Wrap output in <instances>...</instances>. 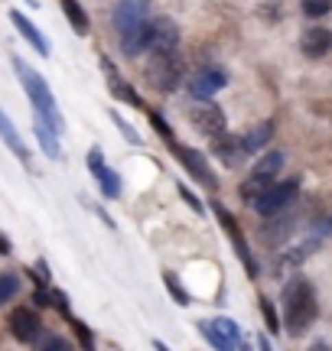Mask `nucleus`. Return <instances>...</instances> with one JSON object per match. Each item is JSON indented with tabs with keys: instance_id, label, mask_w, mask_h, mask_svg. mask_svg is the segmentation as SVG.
Wrapping results in <instances>:
<instances>
[{
	"instance_id": "obj_8",
	"label": "nucleus",
	"mask_w": 332,
	"mask_h": 351,
	"mask_svg": "<svg viewBox=\"0 0 332 351\" xmlns=\"http://www.w3.org/2000/svg\"><path fill=\"white\" fill-rule=\"evenodd\" d=\"M199 332L205 335V341H209L212 348H244L238 322H231L225 315H218L212 322H199Z\"/></svg>"
},
{
	"instance_id": "obj_9",
	"label": "nucleus",
	"mask_w": 332,
	"mask_h": 351,
	"mask_svg": "<svg viewBox=\"0 0 332 351\" xmlns=\"http://www.w3.org/2000/svg\"><path fill=\"white\" fill-rule=\"evenodd\" d=\"M150 16V3L147 0H117L115 10H111V26H115V33H128L134 29L137 23H143Z\"/></svg>"
},
{
	"instance_id": "obj_12",
	"label": "nucleus",
	"mask_w": 332,
	"mask_h": 351,
	"mask_svg": "<svg viewBox=\"0 0 332 351\" xmlns=\"http://www.w3.org/2000/svg\"><path fill=\"white\" fill-rule=\"evenodd\" d=\"M150 52H179V26L169 16L150 20Z\"/></svg>"
},
{
	"instance_id": "obj_35",
	"label": "nucleus",
	"mask_w": 332,
	"mask_h": 351,
	"mask_svg": "<svg viewBox=\"0 0 332 351\" xmlns=\"http://www.w3.org/2000/svg\"><path fill=\"white\" fill-rule=\"evenodd\" d=\"M102 166H104V153H102V147H91V150H88V169H91V173H98Z\"/></svg>"
},
{
	"instance_id": "obj_18",
	"label": "nucleus",
	"mask_w": 332,
	"mask_h": 351,
	"mask_svg": "<svg viewBox=\"0 0 332 351\" xmlns=\"http://www.w3.org/2000/svg\"><path fill=\"white\" fill-rule=\"evenodd\" d=\"M0 140L7 143V150L20 160V163H29V150H26V143H23V137H20V130L13 127V121L7 117V111L0 108Z\"/></svg>"
},
{
	"instance_id": "obj_1",
	"label": "nucleus",
	"mask_w": 332,
	"mask_h": 351,
	"mask_svg": "<svg viewBox=\"0 0 332 351\" xmlns=\"http://www.w3.org/2000/svg\"><path fill=\"white\" fill-rule=\"evenodd\" d=\"M320 315V302H316V293H313V283L303 280V276H294L287 287H283V332L290 339H300L307 335L309 326L316 322Z\"/></svg>"
},
{
	"instance_id": "obj_28",
	"label": "nucleus",
	"mask_w": 332,
	"mask_h": 351,
	"mask_svg": "<svg viewBox=\"0 0 332 351\" xmlns=\"http://www.w3.org/2000/svg\"><path fill=\"white\" fill-rule=\"evenodd\" d=\"M300 7H303V13H307L309 20H320V16L332 13V0H303Z\"/></svg>"
},
{
	"instance_id": "obj_11",
	"label": "nucleus",
	"mask_w": 332,
	"mask_h": 351,
	"mask_svg": "<svg viewBox=\"0 0 332 351\" xmlns=\"http://www.w3.org/2000/svg\"><path fill=\"white\" fill-rule=\"evenodd\" d=\"M225 85H228V75L222 69H199L189 78V95L195 101H205V98H212V95H218Z\"/></svg>"
},
{
	"instance_id": "obj_34",
	"label": "nucleus",
	"mask_w": 332,
	"mask_h": 351,
	"mask_svg": "<svg viewBox=\"0 0 332 351\" xmlns=\"http://www.w3.org/2000/svg\"><path fill=\"white\" fill-rule=\"evenodd\" d=\"M179 195L186 199V205H189V208H192V212H195V215H205V205H202V202H199V199H195V195H192V192H189V189H186V186H179Z\"/></svg>"
},
{
	"instance_id": "obj_37",
	"label": "nucleus",
	"mask_w": 332,
	"mask_h": 351,
	"mask_svg": "<svg viewBox=\"0 0 332 351\" xmlns=\"http://www.w3.org/2000/svg\"><path fill=\"white\" fill-rule=\"evenodd\" d=\"M0 254H10V241L0 238Z\"/></svg>"
},
{
	"instance_id": "obj_32",
	"label": "nucleus",
	"mask_w": 332,
	"mask_h": 351,
	"mask_svg": "<svg viewBox=\"0 0 332 351\" xmlns=\"http://www.w3.org/2000/svg\"><path fill=\"white\" fill-rule=\"evenodd\" d=\"M150 124L156 127V134H160L166 143H173V140H176V137H173V130H169V124H166V121H163V117H160L156 111H150Z\"/></svg>"
},
{
	"instance_id": "obj_27",
	"label": "nucleus",
	"mask_w": 332,
	"mask_h": 351,
	"mask_svg": "<svg viewBox=\"0 0 332 351\" xmlns=\"http://www.w3.org/2000/svg\"><path fill=\"white\" fill-rule=\"evenodd\" d=\"M65 322H69V326H72V332H75L78 335V345H82V348H95V335H91V328L85 326V322H78L75 315H72V319H65Z\"/></svg>"
},
{
	"instance_id": "obj_26",
	"label": "nucleus",
	"mask_w": 332,
	"mask_h": 351,
	"mask_svg": "<svg viewBox=\"0 0 332 351\" xmlns=\"http://www.w3.org/2000/svg\"><path fill=\"white\" fill-rule=\"evenodd\" d=\"M261 313H264L268 332H270V335H277V332H281V315H277V306H274L268 296H261Z\"/></svg>"
},
{
	"instance_id": "obj_3",
	"label": "nucleus",
	"mask_w": 332,
	"mask_h": 351,
	"mask_svg": "<svg viewBox=\"0 0 332 351\" xmlns=\"http://www.w3.org/2000/svg\"><path fill=\"white\" fill-rule=\"evenodd\" d=\"M147 82L156 91H176L182 85V65H179V52H150L147 62Z\"/></svg>"
},
{
	"instance_id": "obj_4",
	"label": "nucleus",
	"mask_w": 332,
	"mask_h": 351,
	"mask_svg": "<svg viewBox=\"0 0 332 351\" xmlns=\"http://www.w3.org/2000/svg\"><path fill=\"white\" fill-rule=\"evenodd\" d=\"M296 195H300V179L270 182V189L254 202V205H251V208H254L257 215H264V218H277L281 212H287V208L294 205Z\"/></svg>"
},
{
	"instance_id": "obj_30",
	"label": "nucleus",
	"mask_w": 332,
	"mask_h": 351,
	"mask_svg": "<svg viewBox=\"0 0 332 351\" xmlns=\"http://www.w3.org/2000/svg\"><path fill=\"white\" fill-rule=\"evenodd\" d=\"M111 121H115V124H117V130H121V134H124V137H128L130 143H134V147L141 143V134H137V130H134V127H130L128 121H124V117H121V114H117V111H111Z\"/></svg>"
},
{
	"instance_id": "obj_6",
	"label": "nucleus",
	"mask_w": 332,
	"mask_h": 351,
	"mask_svg": "<svg viewBox=\"0 0 332 351\" xmlns=\"http://www.w3.org/2000/svg\"><path fill=\"white\" fill-rule=\"evenodd\" d=\"M169 150H173V156H176L179 163L186 166V173L199 182V186H205L209 192H215L218 189V179H215V173H212V166L205 163V156L199 150H192V147H186V143H179V140H173L169 143Z\"/></svg>"
},
{
	"instance_id": "obj_33",
	"label": "nucleus",
	"mask_w": 332,
	"mask_h": 351,
	"mask_svg": "<svg viewBox=\"0 0 332 351\" xmlns=\"http://www.w3.org/2000/svg\"><path fill=\"white\" fill-rule=\"evenodd\" d=\"M33 302H36V309H52V289L36 287V293H33Z\"/></svg>"
},
{
	"instance_id": "obj_15",
	"label": "nucleus",
	"mask_w": 332,
	"mask_h": 351,
	"mask_svg": "<svg viewBox=\"0 0 332 351\" xmlns=\"http://www.w3.org/2000/svg\"><path fill=\"white\" fill-rule=\"evenodd\" d=\"M10 23H13V29H16V33H20V36H23L26 43H29V46L39 52V56H49V52H52L49 49V39L39 33L36 23H33L29 16H23L20 10H10Z\"/></svg>"
},
{
	"instance_id": "obj_17",
	"label": "nucleus",
	"mask_w": 332,
	"mask_h": 351,
	"mask_svg": "<svg viewBox=\"0 0 332 351\" xmlns=\"http://www.w3.org/2000/svg\"><path fill=\"white\" fill-rule=\"evenodd\" d=\"M33 134H36L39 147H43V153H46L49 160H62V143H59V134H56V130L46 124V117H39L36 111H33Z\"/></svg>"
},
{
	"instance_id": "obj_13",
	"label": "nucleus",
	"mask_w": 332,
	"mask_h": 351,
	"mask_svg": "<svg viewBox=\"0 0 332 351\" xmlns=\"http://www.w3.org/2000/svg\"><path fill=\"white\" fill-rule=\"evenodd\" d=\"M212 153H215V160L222 166H238L244 160L248 147H244V137H235L228 130H222V134L212 137Z\"/></svg>"
},
{
	"instance_id": "obj_5",
	"label": "nucleus",
	"mask_w": 332,
	"mask_h": 351,
	"mask_svg": "<svg viewBox=\"0 0 332 351\" xmlns=\"http://www.w3.org/2000/svg\"><path fill=\"white\" fill-rule=\"evenodd\" d=\"M212 205V212H215V218H218V225H222V231L228 234V241H231V247H235V254H238V261L244 263V274L248 276H257V263H254V257H251V247H248V241H244V234H241V225H238V218L222 205V202H209Z\"/></svg>"
},
{
	"instance_id": "obj_21",
	"label": "nucleus",
	"mask_w": 332,
	"mask_h": 351,
	"mask_svg": "<svg viewBox=\"0 0 332 351\" xmlns=\"http://www.w3.org/2000/svg\"><path fill=\"white\" fill-rule=\"evenodd\" d=\"M283 163H287V153H283V150H264L254 160V173L270 176V179H274V176H281Z\"/></svg>"
},
{
	"instance_id": "obj_23",
	"label": "nucleus",
	"mask_w": 332,
	"mask_h": 351,
	"mask_svg": "<svg viewBox=\"0 0 332 351\" xmlns=\"http://www.w3.org/2000/svg\"><path fill=\"white\" fill-rule=\"evenodd\" d=\"M59 3H62V13L69 16L72 29H75L78 36H88L91 23H88V13L82 10V3H78V0H59Z\"/></svg>"
},
{
	"instance_id": "obj_19",
	"label": "nucleus",
	"mask_w": 332,
	"mask_h": 351,
	"mask_svg": "<svg viewBox=\"0 0 332 351\" xmlns=\"http://www.w3.org/2000/svg\"><path fill=\"white\" fill-rule=\"evenodd\" d=\"M102 65H104V72H108V85H111V95H115V98H121V101H128V104H134V108H143L141 95H137V91H134L128 82H121V75H117L115 62H111V59H102Z\"/></svg>"
},
{
	"instance_id": "obj_22",
	"label": "nucleus",
	"mask_w": 332,
	"mask_h": 351,
	"mask_svg": "<svg viewBox=\"0 0 332 351\" xmlns=\"http://www.w3.org/2000/svg\"><path fill=\"white\" fill-rule=\"evenodd\" d=\"M274 130H277V121H264V124H257L254 130H248V134H244V147H248V153L264 150V143L274 137Z\"/></svg>"
},
{
	"instance_id": "obj_10",
	"label": "nucleus",
	"mask_w": 332,
	"mask_h": 351,
	"mask_svg": "<svg viewBox=\"0 0 332 351\" xmlns=\"http://www.w3.org/2000/svg\"><path fill=\"white\" fill-rule=\"evenodd\" d=\"M10 335L20 345H36L39 335H43V319H39L36 309H13L10 313Z\"/></svg>"
},
{
	"instance_id": "obj_7",
	"label": "nucleus",
	"mask_w": 332,
	"mask_h": 351,
	"mask_svg": "<svg viewBox=\"0 0 332 351\" xmlns=\"http://www.w3.org/2000/svg\"><path fill=\"white\" fill-rule=\"evenodd\" d=\"M186 117H189V124L195 127L199 134H205V137H215V134H222V130H228V127H225V111H222L218 104H212L209 98L205 101L192 98Z\"/></svg>"
},
{
	"instance_id": "obj_16",
	"label": "nucleus",
	"mask_w": 332,
	"mask_h": 351,
	"mask_svg": "<svg viewBox=\"0 0 332 351\" xmlns=\"http://www.w3.org/2000/svg\"><path fill=\"white\" fill-rule=\"evenodd\" d=\"M143 49H150V16H147L143 23H137L134 29L121 33V52H124L128 59H137Z\"/></svg>"
},
{
	"instance_id": "obj_14",
	"label": "nucleus",
	"mask_w": 332,
	"mask_h": 351,
	"mask_svg": "<svg viewBox=\"0 0 332 351\" xmlns=\"http://www.w3.org/2000/svg\"><path fill=\"white\" fill-rule=\"evenodd\" d=\"M300 49H303V56H309V59L329 56L332 52V29H326V26H309L307 33L300 36Z\"/></svg>"
},
{
	"instance_id": "obj_31",
	"label": "nucleus",
	"mask_w": 332,
	"mask_h": 351,
	"mask_svg": "<svg viewBox=\"0 0 332 351\" xmlns=\"http://www.w3.org/2000/svg\"><path fill=\"white\" fill-rule=\"evenodd\" d=\"M36 345H39V348H46V351H65V348H69V341L59 339V335H49V332H46V335H39Z\"/></svg>"
},
{
	"instance_id": "obj_36",
	"label": "nucleus",
	"mask_w": 332,
	"mask_h": 351,
	"mask_svg": "<svg viewBox=\"0 0 332 351\" xmlns=\"http://www.w3.org/2000/svg\"><path fill=\"white\" fill-rule=\"evenodd\" d=\"M316 234H320V238L332 234V218H326V221H320V225H316Z\"/></svg>"
},
{
	"instance_id": "obj_2",
	"label": "nucleus",
	"mask_w": 332,
	"mask_h": 351,
	"mask_svg": "<svg viewBox=\"0 0 332 351\" xmlns=\"http://www.w3.org/2000/svg\"><path fill=\"white\" fill-rule=\"evenodd\" d=\"M13 72H16V78H20V85H23L26 98H29V104H33V111H36L39 117H46V124L62 137L65 134V117H62V111H59V104H56L52 88L46 85V78L39 75L33 65H26L20 56H13Z\"/></svg>"
},
{
	"instance_id": "obj_24",
	"label": "nucleus",
	"mask_w": 332,
	"mask_h": 351,
	"mask_svg": "<svg viewBox=\"0 0 332 351\" xmlns=\"http://www.w3.org/2000/svg\"><path fill=\"white\" fill-rule=\"evenodd\" d=\"M95 179H98V186H102L104 199H117V195H121V176H117L111 166H102V169L95 173Z\"/></svg>"
},
{
	"instance_id": "obj_20",
	"label": "nucleus",
	"mask_w": 332,
	"mask_h": 351,
	"mask_svg": "<svg viewBox=\"0 0 332 351\" xmlns=\"http://www.w3.org/2000/svg\"><path fill=\"white\" fill-rule=\"evenodd\" d=\"M270 182H274L270 176L251 173V176H248V179H244V182H241V186H238V195H241V199H244V205H254V202L261 199V195H264V192H268V189H270Z\"/></svg>"
},
{
	"instance_id": "obj_29",
	"label": "nucleus",
	"mask_w": 332,
	"mask_h": 351,
	"mask_svg": "<svg viewBox=\"0 0 332 351\" xmlns=\"http://www.w3.org/2000/svg\"><path fill=\"white\" fill-rule=\"evenodd\" d=\"M163 280H166V289H169V296H173V300H176L179 306H189V293H186V289L179 287V280H176V276H173V274H166Z\"/></svg>"
},
{
	"instance_id": "obj_25",
	"label": "nucleus",
	"mask_w": 332,
	"mask_h": 351,
	"mask_svg": "<svg viewBox=\"0 0 332 351\" xmlns=\"http://www.w3.org/2000/svg\"><path fill=\"white\" fill-rule=\"evenodd\" d=\"M20 274H13V270H3L0 274V309L7 306V302L16 300V293H20Z\"/></svg>"
}]
</instances>
